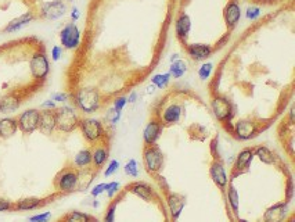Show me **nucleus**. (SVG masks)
Listing matches in <instances>:
<instances>
[{"mask_svg":"<svg viewBox=\"0 0 295 222\" xmlns=\"http://www.w3.org/2000/svg\"><path fill=\"white\" fill-rule=\"evenodd\" d=\"M78 128L81 129L83 138L86 139L90 144H105L107 131L100 120L92 118V117L81 118Z\"/></svg>","mask_w":295,"mask_h":222,"instance_id":"nucleus-1","label":"nucleus"},{"mask_svg":"<svg viewBox=\"0 0 295 222\" xmlns=\"http://www.w3.org/2000/svg\"><path fill=\"white\" fill-rule=\"evenodd\" d=\"M74 99H75V105L85 114L96 113L101 105V96L97 89L94 88L78 89Z\"/></svg>","mask_w":295,"mask_h":222,"instance_id":"nucleus-2","label":"nucleus"},{"mask_svg":"<svg viewBox=\"0 0 295 222\" xmlns=\"http://www.w3.org/2000/svg\"><path fill=\"white\" fill-rule=\"evenodd\" d=\"M55 118H57V131L63 133H71L79 127L81 117L78 116L77 108L72 105H63L55 108Z\"/></svg>","mask_w":295,"mask_h":222,"instance_id":"nucleus-3","label":"nucleus"},{"mask_svg":"<svg viewBox=\"0 0 295 222\" xmlns=\"http://www.w3.org/2000/svg\"><path fill=\"white\" fill-rule=\"evenodd\" d=\"M78 170L75 166H66L63 168L54 179V186L57 192L61 194L72 193L77 190Z\"/></svg>","mask_w":295,"mask_h":222,"instance_id":"nucleus-4","label":"nucleus"},{"mask_svg":"<svg viewBox=\"0 0 295 222\" xmlns=\"http://www.w3.org/2000/svg\"><path fill=\"white\" fill-rule=\"evenodd\" d=\"M143 164L148 174H158L164 166V154L157 144L144 146L143 149Z\"/></svg>","mask_w":295,"mask_h":222,"instance_id":"nucleus-5","label":"nucleus"},{"mask_svg":"<svg viewBox=\"0 0 295 222\" xmlns=\"http://www.w3.org/2000/svg\"><path fill=\"white\" fill-rule=\"evenodd\" d=\"M211 108L213 111V116L216 117V120L222 124H227L231 121V118L234 116V105L226 97L216 96L211 101Z\"/></svg>","mask_w":295,"mask_h":222,"instance_id":"nucleus-6","label":"nucleus"},{"mask_svg":"<svg viewBox=\"0 0 295 222\" xmlns=\"http://www.w3.org/2000/svg\"><path fill=\"white\" fill-rule=\"evenodd\" d=\"M61 47L66 50H77L81 46V31L75 22H68L60 31Z\"/></svg>","mask_w":295,"mask_h":222,"instance_id":"nucleus-7","label":"nucleus"},{"mask_svg":"<svg viewBox=\"0 0 295 222\" xmlns=\"http://www.w3.org/2000/svg\"><path fill=\"white\" fill-rule=\"evenodd\" d=\"M31 74L35 81H44L50 72V63L44 51H36L29 61Z\"/></svg>","mask_w":295,"mask_h":222,"instance_id":"nucleus-8","label":"nucleus"},{"mask_svg":"<svg viewBox=\"0 0 295 222\" xmlns=\"http://www.w3.org/2000/svg\"><path fill=\"white\" fill-rule=\"evenodd\" d=\"M39 117H40V111L36 110V108H29V110L22 111L17 118L18 129L25 135H31L35 131H38Z\"/></svg>","mask_w":295,"mask_h":222,"instance_id":"nucleus-9","label":"nucleus"},{"mask_svg":"<svg viewBox=\"0 0 295 222\" xmlns=\"http://www.w3.org/2000/svg\"><path fill=\"white\" fill-rule=\"evenodd\" d=\"M259 131L258 122L248 120V118H243L235 122L233 127V135L239 140H250V139L255 138Z\"/></svg>","mask_w":295,"mask_h":222,"instance_id":"nucleus-10","label":"nucleus"},{"mask_svg":"<svg viewBox=\"0 0 295 222\" xmlns=\"http://www.w3.org/2000/svg\"><path fill=\"white\" fill-rule=\"evenodd\" d=\"M67 5L63 0H51L46 2L40 7V17L44 20H58L66 14Z\"/></svg>","mask_w":295,"mask_h":222,"instance_id":"nucleus-11","label":"nucleus"},{"mask_svg":"<svg viewBox=\"0 0 295 222\" xmlns=\"http://www.w3.org/2000/svg\"><path fill=\"white\" fill-rule=\"evenodd\" d=\"M209 177L212 179V182L218 186L220 190H224L229 185L230 179L227 177V172H226V168H224V164L222 161L216 158L211 162V166H209Z\"/></svg>","mask_w":295,"mask_h":222,"instance_id":"nucleus-12","label":"nucleus"},{"mask_svg":"<svg viewBox=\"0 0 295 222\" xmlns=\"http://www.w3.org/2000/svg\"><path fill=\"white\" fill-rule=\"evenodd\" d=\"M254 157H255L254 155V149H251V147H246V149L241 150L240 153L237 154V157H235L234 166H233V172H231L230 178L234 179L237 175H241V174L248 171Z\"/></svg>","mask_w":295,"mask_h":222,"instance_id":"nucleus-13","label":"nucleus"},{"mask_svg":"<svg viewBox=\"0 0 295 222\" xmlns=\"http://www.w3.org/2000/svg\"><path fill=\"white\" fill-rule=\"evenodd\" d=\"M164 125L159 120H151L147 122V125L143 129V140H144V146H154L158 142L159 136L162 133Z\"/></svg>","mask_w":295,"mask_h":222,"instance_id":"nucleus-14","label":"nucleus"},{"mask_svg":"<svg viewBox=\"0 0 295 222\" xmlns=\"http://www.w3.org/2000/svg\"><path fill=\"white\" fill-rule=\"evenodd\" d=\"M38 129L40 133L46 136H50L57 129V118H55V110H43L40 111L39 117Z\"/></svg>","mask_w":295,"mask_h":222,"instance_id":"nucleus-15","label":"nucleus"},{"mask_svg":"<svg viewBox=\"0 0 295 222\" xmlns=\"http://www.w3.org/2000/svg\"><path fill=\"white\" fill-rule=\"evenodd\" d=\"M128 192H131L137 197H140L144 201H148V203H151L154 200L157 199V194L154 192V189L147 185L146 182H133L131 185H128V188H126Z\"/></svg>","mask_w":295,"mask_h":222,"instance_id":"nucleus-16","label":"nucleus"},{"mask_svg":"<svg viewBox=\"0 0 295 222\" xmlns=\"http://www.w3.org/2000/svg\"><path fill=\"white\" fill-rule=\"evenodd\" d=\"M288 214V204L287 203H277L269 207L263 214V222H284Z\"/></svg>","mask_w":295,"mask_h":222,"instance_id":"nucleus-17","label":"nucleus"},{"mask_svg":"<svg viewBox=\"0 0 295 222\" xmlns=\"http://www.w3.org/2000/svg\"><path fill=\"white\" fill-rule=\"evenodd\" d=\"M166 204H168V208H169V214L172 216V219L176 221L181 216L182 211H183L185 205H186V200L181 194L169 192V193L166 194Z\"/></svg>","mask_w":295,"mask_h":222,"instance_id":"nucleus-18","label":"nucleus"},{"mask_svg":"<svg viewBox=\"0 0 295 222\" xmlns=\"http://www.w3.org/2000/svg\"><path fill=\"white\" fill-rule=\"evenodd\" d=\"M96 175H97V170L93 168V166H86V168H82V170H78V192H85L86 189L90 188V185L94 181Z\"/></svg>","mask_w":295,"mask_h":222,"instance_id":"nucleus-19","label":"nucleus"},{"mask_svg":"<svg viewBox=\"0 0 295 222\" xmlns=\"http://www.w3.org/2000/svg\"><path fill=\"white\" fill-rule=\"evenodd\" d=\"M35 20V16H33L32 11H27V13H24L20 17H17L14 20H11L7 25L3 29V32L5 33H13L17 32V31H20L21 28L27 27L29 22H32Z\"/></svg>","mask_w":295,"mask_h":222,"instance_id":"nucleus-20","label":"nucleus"},{"mask_svg":"<svg viewBox=\"0 0 295 222\" xmlns=\"http://www.w3.org/2000/svg\"><path fill=\"white\" fill-rule=\"evenodd\" d=\"M187 54L192 57L193 60L196 61H202L207 60L209 56L212 54V47L208 46V44H202V43H193L189 44L186 47Z\"/></svg>","mask_w":295,"mask_h":222,"instance_id":"nucleus-21","label":"nucleus"},{"mask_svg":"<svg viewBox=\"0 0 295 222\" xmlns=\"http://www.w3.org/2000/svg\"><path fill=\"white\" fill-rule=\"evenodd\" d=\"M241 17V9L239 3L235 0H231L227 3L226 9H224V20L229 28H234L237 22L240 21Z\"/></svg>","mask_w":295,"mask_h":222,"instance_id":"nucleus-22","label":"nucleus"},{"mask_svg":"<svg viewBox=\"0 0 295 222\" xmlns=\"http://www.w3.org/2000/svg\"><path fill=\"white\" fill-rule=\"evenodd\" d=\"M109 151L107 144H97L93 150H92V165L96 170H100L105 165V162L108 160Z\"/></svg>","mask_w":295,"mask_h":222,"instance_id":"nucleus-23","label":"nucleus"},{"mask_svg":"<svg viewBox=\"0 0 295 222\" xmlns=\"http://www.w3.org/2000/svg\"><path fill=\"white\" fill-rule=\"evenodd\" d=\"M43 204V199H40V197H25V199L17 200L16 203H13V211L38 210Z\"/></svg>","mask_w":295,"mask_h":222,"instance_id":"nucleus-24","label":"nucleus"},{"mask_svg":"<svg viewBox=\"0 0 295 222\" xmlns=\"http://www.w3.org/2000/svg\"><path fill=\"white\" fill-rule=\"evenodd\" d=\"M18 131V124L17 118L14 117H3L0 118V138L10 139L14 136Z\"/></svg>","mask_w":295,"mask_h":222,"instance_id":"nucleus-25","label":"nucleus"},{"mask_svg":"<svg viewBox=\"0 0 295 222\" xmlns=\"http://www.w3.org/2000/svg\"><path fill=\"white\" fill-rule=\"evenodd\" d=\"M182 117V107L179 104H170L169 107H166L161 116V122L162 125H173L176 122H179Z\"/></svg>","mask_w":295,"mask_h":222,"instance_id":"nucleus-26","label":"nucleus"},{"mask_svg":"<svg viewBox=\"0 0 295 222\" xmlns=\"http://www.w3.org/2000/svg\"><path fill=\"white\" fill-rule=\"evenodd\" d=\"M175 29L178 38L181 39V40H186L189 33H190V29H192V20H190V17L187 16L186 13H182L181 16L178 17Z\"/></svg>","mask_w":295,"mask_h":222,"instance_id":"nucleus-27","label":"nucleus"},{"mask_svg":"<svg viewBox=\"0 0 295 222\" xmlns=\"http://www.w3.org/2000/svg\"><path fill=\"white\" fill-rule=\"evenodd\" d=\"M21 105V99L14 93L5 94L0 97V113H11L18 110Z\"/></svg>","mask_w":295,"mask_h":222,"instance_id":"nucleus-28","label":"nucleus"},{"mask_svg":"<svg viewBox=\"0 0 295 222\" xmlns=\"http://www.w3.org/2000/svg\"><path fill=\"white\" fill-rule=\"evenodd\" d=\"M254 155L258 157L259 161H262L263 164H266V165L276 164V154L266 146H258V147H255L254 149Z\"/></svg>","mask_w":295,"mask_h":222,"instance_id":"nucleus-29","label":"nucleus"},{"mask_svg":"<svg viewBox=\"0 0 295 222\" xmlns=\"http://www.w3.org/2000/svg\"><path fill=\"white\" fill-rule=\"evenodd\" d=\"M74 165H75L77 170H82V168L92 165V150H79L77 154H75V157H74Z\"/></svg>","mask_w":295,"mask_h":222,"instance_id":"nucleus-30","label":"nucleus"},{"mask_svg":"<svg viewBox=\"0 0 295 222\" xmlns=\"http://www.w3.org/2000/svg\"><path fill=\"white\" fill-rule=\"evenodd\" d=\"M227 190H226V194H227V201H229V205L231 207V210L234 214L239 212V205H240V199H239V193H237V189L234 188V185L231 182H229L227 185Z\"/></svg>","mask_w":295,"mask_h":222,"instance_id":"nucleus-31","label":"nucleus"},{"mask_svg":"<svg viewBox=\"0 0 295 222\" xmlns=\"http://www.w3.org/2000/svg\"><path fill=\"white\" fill-rule=\"evenodd\" d=\"M186 71H187V64L185 63V61L181 60V59L176 61H172V64H170V68H169L170 77L181 78L186 74Z\"/></svg>","mask_w":295,"mask_h":222,"instance_id":"nucleus-32","label":"nucleus"},{"mask_svg":"<svg viewBox=\"0 0 295 222\" xmlns=\"http://www.w3.org/2000/svg\"><path fill=\"white\" fill-rule=\"evenodd\" d=\"M93 216H90L86 212H81V211H71L68 212L64 218V222H92Z\"/></svg>","mask_w":295,"mask_h":222,"instance_id":"nucleus-33","label":"nucleus"},{"mask_svg":"<svg viewBox=\"0 0 295 222\" xmlns=\"http://www.w3.org/2000/svg\"><path fill=\"white\" fill-rule=\"evenodd\" d=\"M170 74L169 72H166V74H155L153 78H151V82L155 88L158 89H164L168 86V83L170 81Z\"/></svg>","mask_w":295,"mask_h":222,"instance_id":"nucleus-34","label":"nucleus"},{"mask_svg":"<svg viewBox=\"0 0 295 222\" xmlns=\"http://www.w3.org/2000/svg\"><path fill=\"white\" fill-rule=\"evenodd\" d=\"M124 171H125V174L128 175V177L137 178V175H139L137 161L135 160V158H132V160L128 161V162L125 164V166H124Z\"/></svg>","mask_w":295,"mask_h":222,"instance_id":"nucleus-35","label":"nucleus"},{"mask_svg":"<svg viewBox=\"0 0 295 222\" xmlns=\"http://www.w3.org/2000/svg\"><path fill=\"white\" fill-rule=\"evenodd\" d=\"M213 70L212 63H204L200 68H198V77L201 78L202 81H207L208 78L211 77Z\"/></svg>","mask_w":295,"mask_h":222,"instance_id":"nucleus-36","label":"nucleus"},{"mask_svg":"<svg viewBox=\"0 0 295 222\" xmlns=\"http://www.w3.org/2000/svg\"><path fill=\"white\" fill-rule=\"evenodd\" d=\"M116 205H118V200H114L107 208V212L104 215V222H115V212H116Z\"/></svg>","mask_w":295,"mask_h":222,"instance_id":"nucleus-37","label":"nucleus"},{"mask_svg":"<svg viewBox=\"0 0 295 222\" xmlns=\"http://www.w3.org/2000/svg\"><path fill=\"white\" fill-rule=\"evenodd\" d=\"M50 219H51V212L50 211H44V212H40V214H36V215L29 216L28 222H49Z\"/></svg>","mask_w":295,"mask_h":222,"instance_id":"nucleus-38","label":"nucleus"},{"mask_svg":"<svg viewBox=\"0 0 295 222\" xmlns=\"http://www.w3.org/2000/svg\"><path fill=\"white\" fill-rule=\"evenodd\" d=\"M120 188H121L120 182H116V181L107 183L105 192H107V196H108L109 199H114L115 194H118V192H120Z\"/></svg>","mask_w":295,"mask_h":222,"instance_id":"nucleus-39","label":"nucleus"},{"mask_svg":"<svg viewBox=\"0 0 295 222\" xmlns=\"http://www.w3.org/2000/svg\"><path fill=\"white\" fill-rule=\"evenodd\" d=\"M259 16H261V9H259L258 6H250V7L247 9V11H246L247 20H251V21H254V20H257Z\"/></svg>","mask_w":295,"mask_h":222,"instance_id":"nucleus-40","label":"nucleus"},{"mask_svg":"<svg viewBox=\"0 0 295 222\" xmlns=\"http://www.w3.org/2000/svg\"><path fill=\"white\" fill-rule=\"evenodd\" d=\"M120 166H121L120 161L112 160L111 162H109L108 165H107V170L104 171V175H105V177H111V175H114L115 172L120 170Z\"/></svg>","mask_w":295,"mask_h":222,"instance_id":"nucleus-41","label":"nucleus"},{"mask_svg":"<svg viewBox=\"0 0 295 222\" xmlns=\"http://www.w3.org/2000/svg\"><path fill=\"white\" fill-rule=\"evenodd\" d=\"M120 118H121V113L120 111L114 110V108H111V110L108 111V114H107V120H108V122L111 124V125H116L118 121H120Z\"/></svg>","mask_w":295,"mask_h":222,"instance_id":"nucleus-42","label":"nucleus"},{"mask_svg":"<svg viewBox=\"0 0 295 222\" xmlns=\"http://www.w3.org/2000/svg\"><path fill=\"white\" fill-rule=\"evenodd\" d=\"M126 104H128V100H126L125 96H120V97H116V99L114 100V107H112V108L122 113V110L125 108Z\"/></svg>","mask_w":295,"mask_h":222,"instance_id":"nucleus-43","label":"nucleus"},{"mask_svg":"<svg viewBox=\"0 0 295 222\" xmlns=\"http://www.w3.org/2000/svg\"><path fill=\"white\" fill-rule=\"evenodd\" d=\"M105 188H107V183H98V185H96V186L90 190L92 197L97 199L100 194H103L104 192H105Z\"/></svg>","mask_w":295,"mask_h":222,"instance_id":"nucleus-44","label":"nucleus"},{"mask_svg":"<svg viewBox=\"0 0 295 222\" xmlns=\"http://www.w3.org/2000/svg\"><path fill=\"white\" fill-rule=\"evenodd\" d=\"M7 211H13V203L10 200L0 197V212H7Z\"/></svg>","mask_w":295,"mask_h":222,"instance_id":"nucleus-45","label":"nucleus"},{"mask_svg":"<svg viewBox=\"0 0 295 222\" xmlns=\"http://www.w3.org/2000/svg\"><path fill=\"white\" fill-rule=\"evenodd\" d=\"M51 100H54L55 103H66L67 100H68V94L66 92H57V93L53 94Z\"/></svg>","mask_w":295,"mask_h":222,"instance_id":"nucleus-46","label":"nucleus"},{"mask_svg":"<svg viewBox=\"0 0 295 222\" xmlns=\"http://www.w3.org/2000/svg\"><path fill=\"white\" fill-rule=\"evenodd\" d=\"M61 56H63V47L61 46H54L51 49V59L54 61H58L61 59Z\"/></svg>","mask_w":295,"mask_h":222,"instance_id":"nucleus-47","label":"nucleus"},{"mask_svg":"<svg viewBox=\"0 0 295 222\" xmlns=\"http://www.w3.org/2000/svg\"><path fill=\"white\" fill-rule=\"evenodd\" d=\"M43 110H55L57 108V105H55V101L54 100H46L44 103H42V105H40Z\"/></svg>","mask_w":295,"mask_h":222,"instance_id":"nucleus-48","label":"nucleus"},{"mask_svg":"<svg viewBox=\"0 0 295 222\" xmlns=\"http://www.w3.org/2000/svg\"><path fill=\"white\" fill-rule=\"evenodd\" d=\"M79 17H81V11H79V9H78V7H72V10H71L72 22L78 21V20H79Z\"/></svg>","mask_w":295,"mask_h":222,"instance_id":"nucleus-49","label":"nucleus"},{"mask_svg":"<svg viewBox=\"0 0 295 222\" xmlns=\"http://www.w3.org/2000/svg\"><path fill=\"white\" fill-rule=\"evenodd\" d=\"M136 99H137L136 92H132V93L129 94V97H126V100H128V103H131V104H133V103H136Z\"/></svg>","mask_w":295,"mask_h":222,"instance_id":"nucleus-50","label":"nucleus"},{"mask_svg":"<svg viewBox=\"0 0 295 222\" xmlns=\"http://www.w3.org/2000/svg\"><path fill=\"white\" fill-rule=\"evenodd\" d=\"M154 92H155V86H154V85H151V86H148L147 93H154Z\"/></svg>","mask_w":295,"mask_h":222,"instance_id":"nucleus-51","label":"nucleus"},{"mask_svg":"<svg viewBox=\"0 0 295 222\" xmlns=\"http://www.w3.org/2000/svg\"><path fill=\"white\" fill-rule=\"evenodd\" d=\"M176 60H179V54H173L172 57H170V63H172V61H176Z\"/></svg>","mask_w":295,"mask_h":222,"instance_id":"nucleus-52","label":"nucleus"},{"mask_svg":"<svg viewBox=\"0 0 295 222\" xmlns=\"http://www.w3.org/2000/svg\"><path fill=\"white\" fill-rule=\"evenodd\" d=\"M237 222H248L246 219H243V218H237Z\"/></svg>","mask_w":295,"mask_h":222,"instance_id":"nucleus-53","label":"nucleus"},{"mask_svg":"<svg viewBox=\"0 0 295 222\" xmlns=\"http://www.w3.org/2000/svg\"><path fill=\"white\" fill-rule=\"evenodd\" d=\"M97 205H98V201H97V200H94V201H93V207H97Z\"/></svg>","mask_w":295,"mask_h":222,"instance_id":"nucleus-54","label":"nucleus"},{"mask_svg":"<svg viewBox=\"0 0 295 222\" xmlns=\"http://www.w3.org/2000/svg\"><path fill=\"white\" fill-rule=\"evenodd\" d=\"M287 222H294V216H291L290 219H288V221H287Z\"/></svg>","mask_w":295,"mask_h":222,"instance_id":"nucleus-55","label":"nucleus"},{"mask_svg":"<svg viewBox=\"0 0 295 222\" xmlns=\"http://www.w3.org/2000/svg\"><path fill=\"white\" fill-rule=\"evenodd\" d=\"M92 222H98V221H97V219H94V218H93V221H92Z\"/></svg>","mask_w":295,"mask_h":222,"instance_id":"nucleus-56","label":"nucleus"},{"mask_svg":"<svg viewBox=\"0 0 295 222\" xmlns=\"http://www.w3.org/2000/svg\"><path fill=\"white\" fill-rule=\"evenodd\" d=\"M68 2H72V0H68Z\"/></svg>","mask_w":295,"mask_h":222,"instance_id":"nucleus-57","label":"nucleus"}]
</instances>
